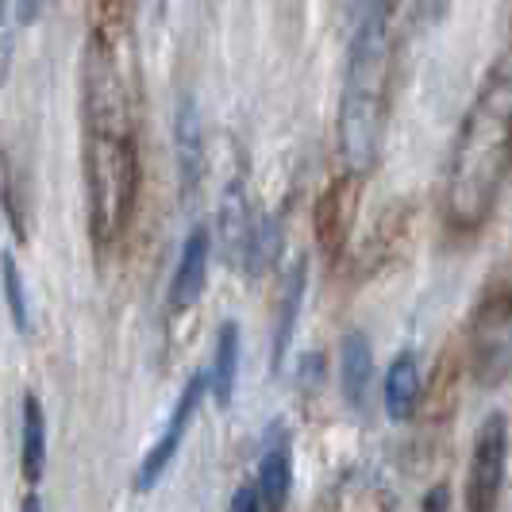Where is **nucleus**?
Listing matches in <instances>:
<instances>
[{
    "mask_svg": "<svg viewBox=\"0 0 512 512\" xmlns=\"http://www.w3.org/2000/svg\"><path fill=\"white\" fill-rule=\"evenodd\" d=\"M139 154L131 128L128 93L116 66V51L93 43L89 101H85V193H89V231L108 251L120 243L135 205Z\"/></svg>",
    "mask_w": 512,
    "mask_h": 512,
    "instance_id": "1",
    "label": "nucleus"
},
{
    "mask_svg": "<svg viewBox=\"0 0 512 512\" xmlns=\"http://www.w3.org/2000/svg\"><path fill=\"white\" fill-rule=\"evenodd\" d=\"M228 512H262V505H258V493L251 482H243V486L231 493V505Z\"/></svg>",
    "mask_w": 512,
    "mask_h": 512,
    "instance_id": "19",
    "label": "nucleus"
},
{
    "mask_svg": "<svg viewBox=\"0 0 512 512\" xmlns=\"http://www.w3.org/2000/svg\"><path fill=\"white\" fill-rule=\"evenodd\" d=\"M201 162H205V151H201V112H197L193 97H185L178 104V170L185 189H197Z\"/></svg>",
    "mask_w": 512,
    "mask_h": 512,
    "instance_id": "14",
    "label": "nucleus"
},
{
    "mask_svg": "<svg viewBox=\"0 0 512 512\" xmlns=\"http://www.w3.org/2000/svg\"><path fill=\"white\" fill-rule=\"evenodd\" d=\"M512 366V308L509 297H489L470 324V370L478 385H501Z\"/></svg>",
    "mask_w": 512,
    "mask_h": 512,
    "instance_id": "5",
    "label": "nucleus"
},
{
    "mask_svg": "<svg viewBox=\"0 0 512 512\" xmlns=\"http://www.w3.org/2000/svg\"><path fill=\"white\" fill-rule=\"evenodd\" d=\"M4 293H8V312H12L16 332L27 335V328H31V320H27V297H24V285H20V266H16L12 255H4Z\"/></svg>",
    "mask_w": 512,
    "mask_h": 512,
    "instance_id": "18",
    "label": "nucleus"
},
{
    "mask_svg": "<svg viewBox=\"0 0 512 512\" xmlns=\"http://www.w3.org/2000/svg\"><path fill=\"white\" fill-rule=\"evenodd\" d=\"M251 486L258 493L262 512H285L289 489H293V443H289V436L270 439V447L262 451V462H258V474Z\"/></svg>",
    "mask_w": 512,
    "mask_h": 512,
    "instance_id": "8",
    "label": "nucleus"
},
{
    "mask_svg": "<svg viewBox=\"0 0 512 512\" xmlns=\"http://www.w3.org/2000/svg\"><path fill=\"white\" fill-rule=\"evenodd\" d=\"M43 4H47V0H16V20H20V24H35V20H39V12H43Z\"/></svg>",
    "mask_w": 512,
    "mask_h": 512,
    "instance_id": "20",
    "label": "nucleus"
},
{
    "mask_svg": "<svg viewBox=\"0 0 512 512\" xmlns=\"http://www.w3.org/2000/svg\"><path fill=\"white\" fill-rule=\"evenodd\" d=\"M220 231H224V247H228L231 262L255 247V235H251V220H247V197L239 189V181L224 193V216H220Z\"/></svg>",
    "mask_w": 512,
    "mask_h": 512,
    "instance_id": "15",
    "label": "nucleus"
},
{
    "mask_svg": "<svg viewBox=\"0 0 512 512\" xmlns=\"http://www.w3.org/2000/svg\"><path fill=\"white\" fill-rule=\"evenodd\" d=\"M505 466H509V420H505V412H493L474 439L466 493H462L466 512H497L501 486H505Z\"/></svg>",
    "mask_w": 512,
    "mask_h": 512,
    "instance_id": "4",
    "label": "nucleus"
},
{
    "mask_svg": "<svg viewBox=\"0 0 512 512\" xmlns=\"http://www.w3.org/2000/svg\"><path fill=\"white\" fill-rule=\"evenodd\" d=\"M393 77V0H370L347 47L343 93H339V151L351 174H362L385 128Z\"/></svg>",
    "mask_w": 512,
    "mask_h": 512,
    "instance_id": "3",
    "label": "nucleus"
},
{
    "mask_svg": "<svg viewBox=\"0 0 512 512\" xmlns=\"http://www.w3.org/2000/svg\"><path fill=\"white\" fill-rule=\"evenodd\" d=\"M512 154V77L509 58H497L474 104L466 108L455 151L443 174V212L459 231L482 228L509 178Z\"/></svg>",
    "mask_w": 512,
    "mask_h": 512,
    "instance_id": "2",
    "label": "nucleus"
},
{
    "mask_svg": "<svg viewBox=\"0 0 512 512\" xmlns=\"http://www.w3.org/2000/svg\"><path fill=\"white\" fill-rule=\"evenodd\" d=\"M20 459H24V478L31 486L43 482L47 470V412L35 393L24 397V432H20Z\"/></svg>",
    "mask_w": 512,
    "mask_h": 512,
    "instance_id": "13",
    "label": "nucleus"
},
{
    "mask_svg": "<svg viewBox=\"0 0 512 512\" xmlns=\"http://www.w3.org/2000/svg\"><path fill=\"white\" fill-rule=\"evenodd\" d=\"M447 4H451V0H420L424 16H443V12H447Z\"/></svg>",
    "mask_w": 512,
    "mask_h": 512,
    "instance_id": "21",
    "label": "nucleus"
},
{
    "mask_svg": "<svg viewBox=\"0 0 512 512\" xmlns=\"http://www.w3.org/2000/svg\"><path fill=\"white\" fill-rule=\"evenodd\" d=\"M24 512H43V501H39V497L31 493V497H27V501H24Z\"/></svg>",
    "mask_w": 512,
    "mask_h": 512,
    "instance_id": "22",
    "label": "nucleus"
},
{
    "mask_svg": "<svg viewBox=\"0 0 512 512\" xmlns=\"http://www.w3.org/2000/svg\"><path fill=\"white\" fill-rule=\"evenodd\" d=\"M301 305H305V262H297L289 270V282H285L282 293V320H278V339H274V370H282L285 351H289V339H293V328H297V316H301Z\"/></svg>",
    "mask_w": 512,
    "mask_h": 512,
    "instance_id": "16",
    "label": "nucleus"
},
{
    "mask_svg": "<svg viewBox=\"0 0 512 512\" xmlns=\"http://www.w3.org/2000/svg\"><path fill=\"white\" fill-rule=\"evenodd\" d=\"M355 193H359V185H355V178H347V181H335L332 189L320 197V208H316V235H320V247H324L328 258L339 255V247H343V239H347Z\"/></svg>",
    "mask_w": 512,
    "mask_h": 512,
    "instance_id": "9",
    "label": "nucleus"
},
{
    "mask_svg": "<svg viewBox=\"0 0 512 512\" xmlns=\"http://www.w3.org/2000/svg\"><path fill=\"white\" fill-rule=\"evenodd\" d=\"M235 382H239V328L224 320L220 324V339H216V351H212V370H208L205 385L212 389L216 405L228 409L231 397H235Z\"/></svg>",
    "mask_w": 512,
    "mask_h": 512,
    "instance_id": "12",
    "label": "nucleus"
},
{
    "mask_svg": "<svg viewBox=\"0 0 512 512\" xmlns=\"http://www.w3.org/2000/svg\"><path fill=\"white\" fill-rule=\"evenodd\" d=\"M128 31V0H93V43L116 51Z\"/></svg>",
    "mask_w": 512,
    "mask_h": 512,
    "instance_id": "17",
    "label": "nucleus"
},
{
    "mask_svg": "<svg viewBox=\"0 0 512 512\" xmlns=\"http://www.w3.org/2000/svg\"><path fill=\"white\" fill-rule=\"evenodd\" d=\"M201 397H205V378L197 374V378L185 382L178 405H174L170 420H166V428H162V436H158V443L143 455L139 470H135V489H139V493H151V489L162 482V474L170 470V462L178 459L181 443H185V436H189V424H193V416H197V409H201Z\"/></svg>",
    "mask_w": 512,
    "mask_h": 512,
    "instance_id": "6",
    "label": "nucleus"
},
{
    "mask_svg": "<svg viewBox=\"0 0 512 512\" xmlns=\"http://www.w3.org/2000/svg\"><path fill=\"white\" fill-rule=\"evenodd\" d=\"M370 378H374V351L370 339L362 332H347L339 343V385L351 409H362L366 393H370Z\"/></svg>",
    "mask_w": 512,
    "mask_h": 512,
    "instance_id": "11",
    "label": "nucleus"
},
{
    "mask_svg": "<svg viewBox=\"0 0 512 512\" xmlns=\"http://www.w3.org/2000/svg\"><path fill=\"white\" fill-rule=\"evenodd\" d=\"M382 397H385V416L393 424H405V420L416 416V409H420V362H416L412 351H401L397 359L389 362Z\"/></svg>",
    "mask_w": 512,
    "mask_h": 512,
    "instance_id": "10",
    "label": "nucleus"
},
{
    "mask_svg": "<svg viewBox=\"0 0 512 512\" xmlns=\"http://www.w3.org/2000/svg\"><path fill=\"white\" fill-rule=\"evenodd\" d=\"M208 255H212V235L208 228H193L181 243L178 266H174V278H170V312L181 316L201 301L208 285Z\"/></svg>",
    "mask_w": 512,
    "mask_h": 512,
    "instance_id": "7",
    "label": "nucleus"
}]
</instances>
